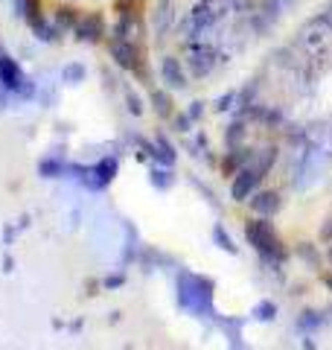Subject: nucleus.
<instances>
[{
  "mask_svg": "<svg viewBox=\"0 0 332 350\" xmlns=\"http://www.w3.org/2000/svg\"><path fill=\"white\" fill-rule=\"evenodd\" d=\"M297 254H301V257H303V260H306L312 269H318V266H320V257L315 254V248L309 245V243H301V245H297Z\"/></svg>",
  "mask_w": 332,
  "mask_h": 350,
  "instance_id": "nucleus-21",
  "label": "nucleus"
},
{
  "mask_svg": "<svg viewBox=\"0 0 332 350\" xmlns=\"http://www.w3.org/2000/svg\"><path fill=\"white\" fill-rule=\"evenodd\" d=\"M73 29H76V38H82V41H99V38H102V32H105L102 15H96V12L85 15V18L76 21Z\"/></svg>",
  "mask_w": 332,
  "mask_h": 350,
  "instance_id": "nucleus-8",
  "label": "nucleus"
},
{
  "mask_svg": "<svg viewBox=\"0 0 332 350\" xmlns=\"http://www.w3.org/2000/svg\"><path fill=\"white\" fill-rule=\"evenodd\" d=\"M82 79H85V68H82V64H68V68H64V82L76 85Z\"/></svg>",
  "mask_w": 332,
  "mask_h": 350,
  "instance_id": "nucleus-22",
  "label": "nucleus"
},
{
  "mask_svg": "<svg viewBox=\"0 0 332 350\" xmlns=\"http://www.w3.org/2000/svg\"><path fill=\"white\" fill-rule=\"evenodd\" d=\"M213 239H216V245L221 248V251H227V254H239V245L234 243V237H230L227 231H225V225H216L213 228Z\"/></svg>",
  "mask_w": 332,
  "mask_h": 350,
  "instance_id": "nucleus-14",
  "label": "nucleus"
},
{
  "mask_svg": "<svg viewBox=\"0 0 332 350\" xmlns=\"http://www.w3.org/2000/svg\"><path fill=\"white\" fill-rule=\"evenodd\" d=\"M111 56H114V62L120 64V68H126V70H137V64H140L137 47L128 38H114L111 41Z\"/></svg>",
  "mask_w": 332,
  "mask_h": 350,
  "instance_id": "nucleus-6",
  "label": "nucleus"
},
{
  "mask_svg": "<svg viewBox=\"0 0 332 350\" xmlns=\"http://www.w3.org/2000/svg\"><path fill=\"white\" fill-rule=\"evenodd\" d=\"M178 304L186 312L195 315H213V280L202 275L181 271L178 278Z\"/></svg>",
  "mask_w": 332,
  "mask_h": 350,
  "instance_id": "nucleus-2",
  "label": "nucleus"
},
{
  "mask_svg": "<svg viewBox=\"0 0 332 350\" xmlns=\"http://www.w3.org/2000/svg\"><path fill=\"white\" fill-rule=\"evenodd\" d=\"M161 76H163L166 88H172V91H184V88H186V73H184L181 62L175 56H166L161 62Z\"/></svg>",
  "mask_w": 332,
  "mask_h": 350,
  "instance_id": "nucleus-9",
  "label": "nucleus"
},
{
  "mask_svg": "<svg viewBox=\"0 0 332 350\" xmlns=\"http://www.w3.org/2000/svg\"><path fill=\"white\" fill-rule=\"evenodd\" d=\"M248 202H251V211L257 216H274L283 207V199L277 190H257Z\"/></svg>",
  "mask_w": 332,
  "mask_h": 350,
  "instance_id": "nucleus-7",
  "label": "nucleus"
},
{
  "mask_svg": "<svg viewBox=\"0 0 332 350\" xmlns=\"http://www.w3.org/2000/svg\"><path fill=\"white\" fill-rule=\"evenodd\" d=\"M245 239L253 245V251L265 260V262H274V266H280V262L289 257V251H286L280 234L274 231L271 222H265V216L260 219H251L245 225Z\"/></svg>",
  "mask_w": 332,
  "mask_h": 350,
  "instance_id": "nucleus-1",
  "label": "nucleus"
},
{
  "mask_svg": "<svg viewBox=\"0 0 332 350\" xmlns=\"http://www.w3.org/2000/svg\"><path fill=\"white\" fill-rule=\"evenodd\" d=\"M260 181H262V172H257L251 163H245V167L234 175V184H230V199H234V202H248L251 196L260 190Z\"/></svg>",
  "mask_w": 332,
  "mask_h": 350,
  "instance_id": "nucleus-5",
  "label": "nucleus"
},
{
  "mask_svg": "<svg viewBox=\"0 0 332 350\" xmlns=\"http://www.w3.org/2000/svg\"><path fill=\"white\" fill-rule=\"evenodd\" d=\"M0 76H3V85L12 88V91H18L20 82H24V76L18 73V68H15L12 62H0Z\"/></svg>",
  "mask_w": 332,
  "mask_h": 350,
  "instance_id": "nucleus-15",
  "label": "nucleus"
},
{
  "mask_svg": "<svg viewBox=\"0 0 332 350\" xmlns=\"http://www.w3.org/2000/svg\"><path fill=\"white\" fill-rule=\"evenodd\" d=\"M172 21H175L172 0H161L158 9H154V29H158V36H163V32L172 27Z\"/></svg>",
  "mask_w": 332,
  "mask_h": 350,
  "instance_id": "nucleus-12",
  "label": "nucleus"
},
{
  "mask_svg": "<svg viewBox=\"0 0 332 350\" xmlns=\"http://www.w3.org/2000/svg\"><path fill=\"white\" fill-rule=\"evenodd\" d=\"M251 315H253V319H257V321L268 324V321H274V319H277V304L265 298V301H260L257 306H253V312H251Z\"/></svg>",
  "mask_w": 332,
  "mask_h": 350,
  "instance_id": "nucleus-16",
  "label": "nucleus"
},
{
  "mask_svg": "<svg viewBox=\"0 0 332 350\" xmlns=\"http://www.w3.org/2000/svg\"><path fill=\"white\" fill-rule=\"evenodd\" d=\"M186 62H190L193 76H207L210 70H213V64H216V50H210V47H195Z\"/></svg>",
  "mask_w": 332,
  "mask_h": 350,
  "instance_id": "nucleus-10",
  "label": "nucleus"
},
{
  "mask_svg": "<svg viewBox=\"0 0 332 350\" xmlns=\"http://www.w3.org/2000/svg\"><path fill=\"white\" fill-rule=\"evenodd\" d=\"M324 149L318 146H306V152L297 161V175H294V187L297 190H309L312 184L324 175Z\"/></svg>",
  "mask_w": 332,
  "mask_h": 350,
  "instance_id": "nucleus-4",
  "label": "nucleus"
},
{
  "mask_svg": "<svg viewBox=\"0 0 332 350\" xmlns=\"http://www.w3.org/2000/svg\"><path fill=\"white\" fill-rule=\"evenodd\" d=\"M329 257H332V248H329Z\"/></svg>",
  "mask_w": 332,
  "mask_h": 350,
  "instance_id": "nucleus-30",
  "label": "nucleus"
},
{
  "mask_svg": "<svg viewBox=\"0 0 332 350\" xmlns=\"http://www.w3.org/2000/svg\"><path fill=\"white\" fill-rule=\"evenodd\" d=\"M91 172L96 175V187H105V184L117 175V161H114V158H105L102 163H96Z\"/></svg>",
  "mask_w": 332,
  "mask_h": 350,
  "instance_id": "nucleus-13",
  "label": "nucleus"
},
{
  "mask_svg": "<svg viewBox=\"0 0 332 350\" xmlns=\"http://www.w3.org/2000/svg\"><path fill=\"white\" fill-rule=\"evenodd\" d=\"M190 123H193L190 114H178V117H175V126H178V131H190Z\"/></svg>",
  "mask_w": 332,
  "mask_h": 350,
  "instance_id": "nucleus-25",
  "label": "nucleus"
},
{
  "mask_svg": "<svg viewBox=\"0 0 332 350\" xmlns=\"http://www.w3.org/2000/svg\"><path fill=\"white\" fill-rule=\"evenodd\" d=\"M242 319H227V321H221V327H225V333H227V338L234 342L236 347H242Z\"/></svg>",
  "mask_w": 332,
  "mask_h": 350,
  "instance_id": "nucleus-18",
  "label": "nucleus"
},
{
  "mask_svg": "<svg viewBox=\"0 0 332 350\" xmlns=\"http://www.w3.org/2000/svg\"><path fill=\"white\" fill-rule=\"evenodd\" d=\"M152 103H154V111H158L161 117H169L172 114V103H169V96H166L163 91H154L152 94Z\"/></svg>",
  "mask_w": 332,
  "mask_h": 350,
  "instance_id": "nucleus-19",
  "label": "nucleus"
},
{
  "mask_svg": "<svg viewBox=\"0 0 332 350\" xmlns=\"http://www.w3.org/2000/svg\"><path fill=\"white\" fill-rule=\"evenodd\" d=\"M329 18H332V3H329Z\"/></svg>",
  "mask_w": 332,
  "mask_h": 350,
  "instance_id": "nucleus-29",
  "label": "nucleus"
},
{
  "mask_svg": "<svg viewBox=\"0 0 332 350\" xmlns=\"http://www.w3.org/2000/svg\"><path fill=\"white\" fill-rule=\"evenodd\" d=\"M234 103H236V94H234V91H227L225 96H219L216 108H219V111H227V108H234Z\"/></svg>",
  "mask_w": 332,
  "mask_h": 350,
  "instance_id": "nucleus-24",
  "label": "nucleus"
},
{
  "mask_svg": "<svg viewBox=\"0 0 332 350\" xmlns=\"http://www.w3.org/2000/svg\"><path fill=\"white\" fill-rule=\"evenodd\" d=\"M126 100H128V111L135 114V117H140L143 114V105H140V96L135 94V91H126Z\"/></svg>",
  "mask_w": 332,
  "mask_h": 350,
  "instance_id": "nucleus-23",
  "label": "nucleus"
},
{
  "mask_svg": "<svg viewBox=\"0 0 332 350\" xmlns=\"http://www.w3.org/2000/svg\"><path fill=\"white\" fill-rule=\"evenodd\" d=\"M227 12V0H202V3L193 6V12L186 15L184 21V32L186 36H202L204 29H210L216 24V21H221Z\"/></svg>",
  "mask_w": 332,
  "mask_h": 350,
  "instance_id": "nucleus-3",
  "label": "nucleus"
},
{
  "mask_svg": "<svg viewBox=\"0 0 332 350\" xmlns=\"http://www.w3.org/2000/svg\"><path fill=\"white\" fill-rule=\"evenodd\" d=\"M324 324H327V315L320 312V310H303L301 315H297V321H294V330L303 333V336H312Z\"/></svg>",
  "mask_w": 332,
  "mask_h": 350,
  "instance_id": "nucleus-11",
  "label": "nucleus"
},
{
  "mask_svg": "<svg viewBox=\"0 0 332 350\" xmlns=\"http://www.w3.org/2000/svg\"><path fill=\"white\" fill-rule=\"evenodd\" d=\"M320 239H332V219H329V225L320 231Z\"/></svg>",
  "mask_w": 332,
  "mask_h": 350,
  "instance_id": "nucleus-27",
  "label": "nucleus"
},
{
  "mask_svg": "<svg viewBox=\"0 0 332 350\" xmlns=\"http://www.w3.org/2000/svg\"><path fill=\"white\" fill-rule=\"evenodd\" d=\"M149 181H152V187H158V190H169L172 184H175V175L169 172V170H152V175H149Z\"/></svg>",
  "mask_w": 332,
  "mask_h": 350,
  "instance_id": "nucleus-17",
  "label": "nucleus"
},
{
  "mask_svg": "<svg viewBox=\"0 0 332 350\" xmlns=\"http://www.w3.org/2000/svg\"><path fill=\"white\" fill-rule=\"evenodd\" d=\"M324 283H327V289L332 292V275H327V278H324Z\"/></svg>",
  "mask_w": 332,
  "mask_h": 350,
  "instance_id": "nucleus-28",
  "label": "nucleus"
},
{
  "mask_svg": "<svg viewBox=\"0 0 332 350\" xmlns=\"http://www.w3.org/2000/svg\"><path fill=\"white\" fill-rule=\"evenodd\" d=\"M202 114H204V103H193L190 105V120H202Z\"/></svg>",
  "mask_w": 332,
  "mask_h": 350,
  "instance_id": "nucleus-26",
  "label": "nucleus"
},
{
  "mask_svg": "<svg viewBox=\"0 0 332 350\" xmlns=\"http://www.w3.org/2000/svg\"><path fill=\"white\" fill-rule=\"evenodd\" d=\"M242 137H245V126H242V123H234V126H230V131L225 135V140H227L230 149H236V146L242 144Z\"/></svg>",
  "mask_w": 332,
  "mask_h": 350,
  "instance_id": "nucleus-20",
  "label": "nucleus"
}]
</instances>
